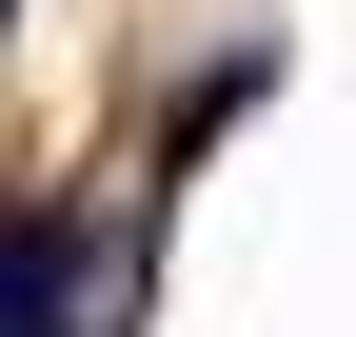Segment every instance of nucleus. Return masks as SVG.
Instances as JSON below:
<instances>
[{
  "mask_svg": "<svg viewBox=\"0 0 356 337\" xmlns=\"http://www.w3.org/2000/svg\"><path fill=\"white\" fill-rule=\"evenodd\" d=\"M0 20H20V0H0Z\"/></svg>",
  "mask_w": 356,
  "mask_h": 337,
  "instance_id": "2",
  "label": "nucleus"
},
{
  "mask_svg": "<svg viewBox=\"0 0 356 337\" xmlns=\"http://www.w3.org/2000/svg\"><path fill=\"white\" fill-rule=\"evenodd\" d=\"M0 337H99V318H79V238H60V219H0Z\"/></svg>",
  "mask_w": 356,
  "mask_h": 337,
  "instance_id": "1",
  "label": "nucleus"
}]
</instances>
